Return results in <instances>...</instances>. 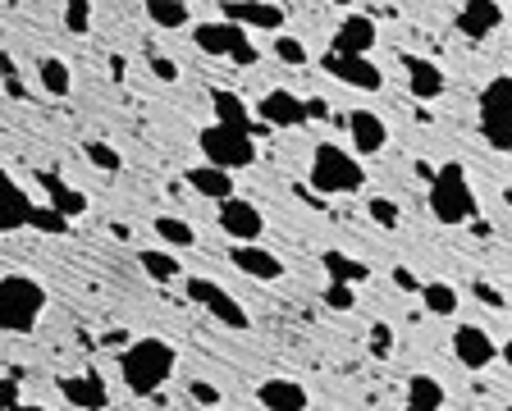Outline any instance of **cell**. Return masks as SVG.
Wrapping results in <instances>:
<instances>
[{
  "label": "cell",
  "instance_id": "obj_23",
  "mask_svg": "<svg viewBox=\"0 0 512 411\" xmlns=\"http://www.w3.org/2000/svg\"><path fill=\"white\" fill-rule=\"evenodd\" d=\"M448 393L435 375H412L407 380V407L403 411H444Z\"/></svg>",
  "mask_w": 512,
  "mask_h": 411
},
{
  "label": "cell",
  "instance_id": "obj_36",
  "mask_svg": "<svg viewBox=\"0 0 512 411\" xmlns=\"http://www.w3.org/2000/svg\"><path fill=\"white\" fill-rule=\"evenodd\" d=\"M389 352H394V329H389V325H371V357L375 361H389Z\"/></svg>",
  "mask_w": 512,
  "mask_h": 411
},
{
  "label": "cell",
  "instance_id": "obj_10",
  "mask_svg": "<svg viewBox=\"0 0 512 411\" xmlns=\"http://www.w3.org/2000/svg\"><path fill=\"white\" fill-rule=\"evenodd\" d=\"M375 42H380V28H375L371 14H343L339 28L330 37L334 55H352V60H371Z\"/></svg>",
  "mask_w": 512,
  "mask_h": 411
},
{
  "label": "cell",
  "instance_id": "obj_15",
  "mask_svg": "<svg viewBox=\"0 0 512 411\" xmlns=\"http://www.w3.org/2000/svg\"><path fill=\"white\" fill-rule=\"evenodd\" d=\"M348 137H352V151H357V160H366V156H380L384 147H389V128H384V119L375 115V110H366V106H357V110H348Z\"/></svg>",
  "mask_w": 512,
  "mask_h": 411
},
{
  "label": "cell",
  "instance_id": "obj_1",
  "mask_svg": "<svg viewBox=\"0 0 512 411\" xmlns=\"http://www.w3.org/2000/svg\"><path fill=\"white\" fill-rule=\"evenodd\" d=\"M174 366H179V352H174L165 338H133V343L119 352V375H124L133 398H147L160 384H170Z\"/></svg>",
  "mask_w": 512,
  "mask_h": 411
},
{
  "label": "cell",
  "instance_id": "obj_17",
  "mask_svg": "<svg viewBox=\"0 0 512 411\" xmlns=\"http://www.w3.org/2000/svg\"><path fill=\"white\" fill-rule=\"evenodd\" d=\"M229 261H234V270H243L247 279H256V284H275V279H284V261L261 243L229 247Z\"/></svg>",
  "mask_w": 512,
  "mask_h": 411
},
{
  "label": "cell",
  "instance_id": "obj_42",
  "mask_svg": "<svg viewBox=\"0 0 512 411\" xmlns=\"http://www.w3.org/2000/svg\"><path fill=\"white\" fill-rule=\"evenodd\" d=\"M471 293H476V297H480V302H485V306H494V311H503V297L494 293L490 284H476V288H471Z\"/></svg>",
  "mask_w": 512,
  "mask_h": 411
},
{
  "label": "cell",
  "instance_id": "obj_6",
  "mask_svg": "<svg viewBox=\"0 0 512 411\" xmlns=\"http://www.w3.org/2000/svg\"><path fill=\"white\" fill-rule=\"evenodd\" d=\"M192 42H197V51L206 55H224V60H234V64H256L261 55H256L252 37H247L243 28H234V23H224V19H206L192 28Z\"/></svg>",
  "mask_w": 512,
  "mask_h": 411
},
{
  "label": "cell",
  "instance_id": "obj_47",
  "mask_svg": "<svg viewBox=\"0 0 512 411\" xmlns=\"http://www.w3.org/2000/svg\"><path fill=\"white\" fill-rule=\"evenodd\" d=\"M508 411H512V407H508Z\"/></svg>",
  "mask_w": 512,
  "mask_h": 411
},
{
  "label": "cell",
  "instance_id": "obj_13",
  "mask_svg": "<svg viewBox=\"0 0 512 411\" xmlns=\"http://www.w3.org/2000/svg\"><path fill=\"white\" fill-rule=\"evenodd\" d=\"M320 69H325L330 78H339L343 87H357V92H380L384 87V74H380V64L375 60H352V55L325 51L320 55Z\"/></svg>",
  "mask_w": 512,
  "mask_h": 411
},
{
  "label": "cell",
  "instance_id": "obj_11",
  "mask_svg": "<svg viewBox=\"0 0 512 411\" xmlns=\"http://www.w3.org/2000/svg\"><path fill=\"white\" fill-rule=\"evenodd\" d=\"M256 119L266 128H307V101L298 92H288V87H270L261 101H256Z\"/></svg>",
  "mask_w": 512,
  "mask_h": 411
},
{
  "label": "cell",
  "instance_id": "obj_8",
  "mask_svg": "<svg viewBox=\"0 0 512 411\" xmlns=\"http://www.w3.org/2000/svg\"><path fill=\"white\" fill-rule=\"evenodd\" d=\"M183 293L192 297L197 306H206L220 325H229V329H252V316L243 311V302H238L234 293H224L215 279H206V274H192L188 284H183Z\"/></svg>",
  "mask_w": 512,
  "mask_h": 411
},
{
  "label": "cell",
  "instance_id": "obj_24",
  "mask_svg": "<svg viewBox=\"0 0 512 411\" xmlns=\"http://www.w3.org/2000/svg\"><path fill=\"white\" fill-rule=\"evenodd\" d=\"M42 188H46V206H51V211H60L64 220H78V215H87V197L78 188H69V183L64 179H55V174H46L42 179Z\"/></svg>",
  "mask_w": 512,
  "mask_h": 411
},
{
  "label": "cell",
  "instance_id": "obj_3",
  "mask_svg": "<svg viewBox=\"0 0 512 411\" xmlns=\"http://www.w3.org/2000/svg\"><path fill=\"white\" fill-rule=\"evenodd\" d=\"M430 215L439 224H476V192H471V179L467 169L458 160L435 169V183H430Z\"/></svg>",
  "mask_w": 512,
  "mask_h": 411
},
{
  "label": "cell",
  "instance_id": "obj_26",
  "mask_svg": "<svg viewBox=\"0 0 512 411\" xmlns=\"http://www.w3.org/2000/svg\"><path fill=\"white\" fill-rule=\"evenodd\" d=\"M37 83H42L46 96H69L74 92V69H69L60 55H46V60L37 64Z\"/></svg>",
  "mask_w": 512,
  "mask_h": 411
},
{
  "label": "cell",
  "instance_id": "obj_39",
  "mask_svg": "<svg viewBox=\"0 0 512 411\" xmlns=\"http://www.w3.org/2000/svg\"><path fill=\"white\" fill-rule=\"evenodd\" d=\"M147 64H151V74H156L160 83H179V64H174L170 55H147Z\"/></svg>",
  "mask_w": 512,
  "mask_h": 411
},
{
  "label": "cell",
  "instance_id": "obj_28",
  "mask_svg": "<svg viewBox=\"0 0 512 411\" xmlns=\"http://www.w3.org/2000/svg\"><path fill=\"white\" fill-rule=\"evenodd\" d=\"M147 19L156 23V28H165V32L188 28V23H192V5H183V0H147Z\"/></svg>",
  "mask_w": 512,
  "mask_h": 411
},
{
  "label": "cell",
  "instance_id": "obj_27",
  "mask_svg": "<svg viewBox=\"0 0 512 411\" xmlns=\"http://www.w3.org/2000/svg\"><path fill=\"white\" fill-rule=\"evenodd\" d=\"M458 288L444 284V279H430V284H421V306H426L430 316H458Z\"/></svg>",
  "mask_w": 512,
  "mask_h": 411
},
{
  "label": "cell",
  "instance_id": "obj_44",
  "mask_svg": "<svg viewBox=\"0 0 512 411\" xmlns=\"http://www.w3.org/2000/svg\"><path fill=\"white\" fill-rule=\"evenodd\" d=\"M110 343H133V338L124 329H110V334H101V348H110Z\"/></svg>",
  "mask_w": 512,
  "mask_h": 411
},
{
  "label": "cell",
  "instance_id": "obj_48",
  "mask_svg": "<svg viewBox=\"0 0 512 411\" xmlns=\"http://www.w3.org/2000/svg\"><path fill=\"white\" fill-rule=\"evenodd\" d=\"M508 14H512V10H508Z\"/></svg>",
  "mask_w": 512,
  "mask_h": 411
},
{
  "label": "cell",
  "instance_id": "obj_43",
  "mask_svg": "<svg viewBox=\"0 0 512 411\" xmlns=\"http://www.w3.org/2000/svg\"><path fill=\"white\" fill-rule=\"evenodd\" d=\"M307 119H330V101L311 96V101H307Z\"/></svg>",
  "mask_w": 512,
  "mask_h": 411
},
{
  "label": "cell",
  "instance_id": "obj_12",
  "mask_svg": "<svg viewBox=\"0 0 512 411\" xmlns=\"http://www.w3.org/2000/svg\"><path fill=\"white\" fill-rule=\"evenodd\" d=\"M220 229H224V238H234V247L261 243V233H266V215L256 211V201L229 197L220 206Z\"/></svg>",
  "mask_w": 512,
  "mask_h": 411
},
{
  "label": "cell",
  "instance_id": "obj_34",
  "mask_svg": "<svg viewBox=\"0 0 512 411\" xmlns=\"http://www.w3.org/2000/svg\"><path fill=\"white\" fill-rule=\"evenodd\" d=\"M275 55L284 64H293V69H302V64H307V46H302L298 37H288V32H279V37H275Z\"/></svg>",
  "mask_w": 512,
  "mask_h": 411
},
{
  "label": "cell",
  "instance_id": "obj_33",
  "mask_svg": "<svg viewBox=\"0 0 512 411\" xmlns=\"http://www.w3.org/2000/svg\"><path fill=\"white\" fill-rule=\"evenodd\" d=\"M64 28L78 32V37L92 32V5H87V0H69V5H64Z\"/></svg>",
  "mask_w": 512,
  "mask_h": 411
},
{
  "label": "cell",
  "instance_id": "obj_2",
  "mask_svg": "<svg viewBox=\"0 0 512 411\" xmlns=\"http://www.w3.org/2000/svg\"><path fill=\"white\" fill-rule=\"evenodd\" d=\"M366 183V165L352 151L334 147V142H320L311 151V192L320 197H348V192H362Z\"/></svg>",
  "mask_w": 512,
  "mask_h": 411
},
{
  "label": "cell",
  "instance_id": "obj_32",
  "mask_svg": "<svg viewBox=\"0 0 512 411\" xmlns=\"http://www.w3.org/2000/svg\"><path fill=\"white\" fill-rule=\"evenodd\" d=\"M366 215H371L380 229H398V224H403V211H398V201H389V197H366Z\"/></svg>",
  "mask_w": 512,
  "mask_h": 411
},
{
  "label": "cell",
  "instance_id": "obj_20",
  "mask_svg": "<svg viewBox=\"0 0 512 411\" xmlns=\"http://www.w3.org/2000/svg\"><path fill=\"white\" fill-rule=\"evenodd\" d=\"M60 393H64V402H74L78 411H106L110 407V389L101 384V375H64L60 380Z\"/></svg>",
  "mask_w": 512,
  "mask_h": 411
},
{
  "label": "cell",
  "instance_id": "obj_21",
  "mask_svg": "<svg viewBox=\"0 0 512 411\" xmlns=\"http://www.w3.org/2000/svg\"><path fill=\"white\" fill-rule=\"evenodd\" d=\"M188 188L197 192V197H206V201H229L234 197V174H224V169H215V165H192L188 169Z\"/></svg>",
  "mask_w": 512,
  "mask_h": 411
},
{
  "label": "cell",
  "instance_id": "obj_31",
  "mask_svg": "<svg viewBox=\"0 0 512 411\" xmlns=\"http://www.w3.org/2000/svg\"><path fill=\"white\" fill-rule=\"evenodd\" d=\"M83 156L92 169H106V174H115L124 160H119V151L110 147V142H101V137H92V142H83Z\"/></svg>",
  "mask_w": 512,
  "mask_h": 411
},
{
  "label": "cell",
  "instance_id": "obj_14",
  "mask_svg": "<svg viewBox=\"0 0 512 411\" xmlns=\"http://www.w3.org/2000/svg\"><path fill=\"white\" fill-rule=\"evenodd\" d=\"M503 23H508V5H499V0H467L458 10V19H453V28H458L467 42H485Z\"/></svg>",
  "mask_w": 512,
  "mask_h": 411
},
{
  "label": "cell",
  "instance_id": "obj_45",
  "mask_svg": "<svg viewBox=\"0 0 512 411\" xmlns=\"http://www.w3.org/2000/svg\"><path fill=\"white\" fill-rule=\"evenodd\" d=\"M499 361L512 370V338H508V343H503V348H499Z\"/></svg>",
  "mask_w": 512,
  "mask_h": 411
},
{
  "label": "cell",
  "instance_id": "obj_35",
  "mask_svg": "<svg viewBox=\"0 0 512 411\" xmlns=\"http://www.w3.org/2000/svg\"><path fill=\"white\" fill-rule=\"evenodd\" d=\"M325 306H330V311H352V306H357V288L325 284Z\"/></svg>",
  "mask_w": 512,
  "mask_h": 411
},
{
  "label": "cell",
  "instance_id": "obj_22",
  "mask_svg": "<svg viewBox=\"0 0 512 411\" xmlns=\"http://www.w3.org/2000/svg\"><path fill=\"white\" fill-rule=\"evenodd\" d=\"M211 106H215V124H229V128H243V133H261L252 119V110H247V101L238 92H211Z\"/></svg>",
  "mask_w": 512,
  "mask_h": 411
},
{
  "label": "cell",
  "instance_id": "obj_38",
  "mask_svg": "<svg viewBox=\"0 0 512 411\" xmlns=\"http://www.w3.org/2000/svg\"><path fill=\"white\" fill-rule=\"evenodd\" d=\"M28 224H37V229H46V233H64V229H69V220H64L60 211H51V206H37Z\"/></svg>",
  "mask_w": 512,
  "mask_h": 411
},
{
  "label": "cell",
  "instance_id": "obj_41",
  "mask_svg": "<svg viewBox=\"0 0 512 411\" xmlns=\"http://www.w3.org/2000/svg\"><path fill=\"white\" fill-rule=\"evenodd\" d=\"M14 407H19V384L0 380V411H14Z\"/></svg>",
  "mask_w": 512,
  "mask_h": 411
},
{
  "label": "cell",
  "instance_id": "obj_30",
  "mask_svg": "<svg viewBox=\"0 0 512 411\" xmlns=\"http://www.w3.org/2000/svg\"><path fill=\"white\" fill-rule=\"evenodd\" d=\"M142 270H147L151 284H174L183 274V265L174 252H142Z\"/></svg>",
  "mask_w": 512,
  "mask_h": 411
},
{
  "label": "cell",
  "instance_id": "obj_29",
  "mask_svg": "<svg viewBox=\"0 0 512 411\" xmlns=\"http://www.w3.org/2000/svg\"><path fill=\"white\" fill-rule=\"evenodd\" d=\"M151 229H156V238H165V247H174V252H179V247L183 252L197 247V229H192L188 220H179V215H160Z\"/></svg>",
  "mask_w": 512,
  "mask_h": 411
},
{
  "label": "cell",
  "instance_id": "obj_5",
  "mask_svg": "<svg viewBox=\"0 0 512 411\" xmlns=\"http://www.w3.org/2000/svg\"><path fill=\"white\" fill-rule=\"evenodd\" d=\"M197 147H202L206 165L234 174V169H247L256 160V137L243 133V128H229V124H211L197 133Z\"/></svg>",
  "mask_w": 512,
  "mask_h": 411
},
{
  "label": "cell",
  "instance_id": "obj_4",
  "mask_svg": "<svg viewBox=\"0 0 512 411\" xmlns=\"http://www.w3.org/2000/svg\"><path fill=\"white\" fill-rule=\"evenodd\" d=\"M480 137L494 151H512V74H499L480 92Z\"/></svg>",
  "mask_w": 512,
  "mask_h": 411
},
{
  "label": "cell",
  "instance_id": "obj_25",
  "mask_svg": "<svg viewBox=\"0 0 512 411\" xmlns=\"http://www.w3.org/2000/svg\"><path fill=\"white\" fill-rule=\"evenodd\" d=\"M325 274H330V284H366L371 279V265L357 261V256H343V252H325Z\"/></svg>",
  "mask_w": 512,
  "mask_h": 411
},
{
  "label": "cell",
  "instance_id": "obj_37",
  "mask_svg": "<svg viewBox=\"0 0 512 411\" xmlns=\"http://www.w3.org/2000/svg\"><path fill=\"white\" fill-rule=\"evenodd\" d=\"M188 398L197 402V407H215V411H220V389H215V384H206V380H188Z\"/></svg>",
  "mask_w": 512,
  "mask_h": 411
},
{
  "label": "cell",
  "instance_id": "obj_46",
  "mask_svg": "<svg viewBox=\"0 0 512 411\" xmlns=\"http://www.w3.org/2000/svg\"><path fill=\"white\" fill-rule=\"evenodd\" d=\"M14 411H46V407H37V402H19Z\"/></svg>",
  "mask_w": 512,
  "mask_h": 411
},
{
  "label": "cell",
  "instance_id": "obj_16",
  "mask_svg": "<svg viewBox=\"0 0 512 411\" xmlns=\"http://www.w3.org/2000/svg\"><path fill=\"white\" fill-rule=\"evenodd\" d=\"M453 357L467 370H490L494 361H499V343L480 325H458L453 329Z\"/></svg>",
  "mask_w": 512,
  "mask_h": 411
},
{
  "label": "cell",
  "instance_id": "obj_19",
  "mask_svg": "<svg viewBox=\"0 0 512 411\" xmlns=\"http://www.w3.org/2000/svg\"><path fill=\"white\" fill-rule=\"evenodd\" d=\"M256 402H261L266 411H307L311 407L307 389H302L298 380H284V375L256 384Z\"/></svg>",
  "mask_w": 512,
  "mask_h": 411
},
{
  "label": "cell",
  "instance_id": "obj_7",
  "mask_svg": "<svg viewBox=\"0 0 512 411\" xmlns=\"http://www.w3.org/2000/svg\"><path fill=\"white\" fill-rule=\"evenodd\" d=\"M46 306V293L23 274L0 279V325L5 329H32Z\"/></svg>",
  "mask_w": 512,
  "mask_h": 411
},
{
  "label": "cell",
  "instance_id": "obj_9",
  "mask_svg": "<svg viewBox=\"0 0 512 411\" xmlns=\"http://www.w3.org/2000/svg\"><path fill=\"white\" fill-rule=\"evenodd\" d=\"M220 19L243 32H284L288 10L270 5V0H229V5H220Z\"/></svg>",
  "mask_w": 512,
  "mask_h": 411
},
{
  "label": "cell",
  "instance_id": "obj_18",
  "mask_svg": "<svg viewBox=\"0 0 512 411\" xmlns=\"http://www.w3.org/2000/svg\"><path fill=\"white\" fill-rule=\"evenodd\" d=\"M403 69H407V92H412L416 101H439V96H444L448 78L435 60H426V55H403Z\"/></svg>",
  "mask_w": 512,
  "mask_h": 411
},
{
  "label": "cell",
  "instance_id": "obj_40",
  "mask_svg": "<svg viewBox=\"0 0 512 411\" xmlns=\"http://www.w3.org/2000/svg\"><path fill=\"white\" fill-rule=\"evenodd\" d=\"M394 284L403 288V293H421V279H416L407 265H394Z\"/></svg>",
  "mask_w": 512,
  "mask_h": 411
}]
</instances>
